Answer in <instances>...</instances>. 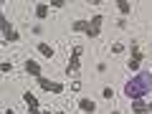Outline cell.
I'll return each instance as SVG.
<instances>
[{"label": "cell", "mask_w": 152, "mask_h": 114, "mask_svg": "<svg viewBox=\"0 0 152 114\" xmlns=\"http://www.w3.org/2000/svg\"><path fill=\"white\" fill-rule=\"evenodd\" d=\"M124 94L129 102H137V99L152 94V74L150 71H137V76H132L124 84Z\"/></svg>", "instance_id": "6da1fadb"}, {"label": "cell", "mask_w": 152, "mask_h": 114, "mask_svg": "<svg viewBox=\"0 0 152 114\" xmlns=\"http://www.w3.org/2000/svg\"><path fill=\"white\" fill-rule=\"evenodd\" d=\"M102 20H104L102 13H94L91 20H74L71 23V31L74 33H86L89 38H99L102 36Z\"/></svg>", "instance_id": "7a4b0ae2"}, {"label": "cell", "mask_w": 152, "mask_h": 114, "mask_svg": "<svg viewBox=\"0 0 152 114\" xmlns=\"http://www.w3.org/2000/svg\"><path fill=\"white\" fill-rule=\"evenodd\" d=\"M0 28H3V41H8V43H15V41H20V33H15V28L8 23L5 15H0Z\"/></svg>", "instance_id": "3957f363"}, {"label": "cell", "mask_w": 152, "mask_h": 114, "mask_svg": "<svg viewBox=\"0 0 152 114\" xmlns=\"http://www.w3.org/2000/svg\"><path fill=\"white\" fill-rule=\"evenodd\" d=\"M81 53H84L81 46H74V51H71V58H69V64H66V74H69V76L79 71V66H81Z\"/></svg>", "instance_id": "277c9868"}, {"label": "cell", "mask_w": 152, "mask_h": 114, "mask_svg": "<svg viewBox=\"0 0 152 114\" xmlns=\"http://www.w3.org/2000/svg\"><path fill=\"white\" fill-rule=\"evenodd\" d=\"M36 81H38V86L43 89V91H53V94H64V84H58V81H51V79H46V76H38Z\"/></svg>", "instance_id": "5b68a950"}, {"label": "cell", "mask_w": 152, "mask_h": 114, "mask_svg": "<svg viewBox=\"0 0 152 114\" xmlns=\"http://www.w3.org/2000/svg\"><path fill=\"white\" fill-rule=\"evenodd\" d=\"M147 112H152V102H150V104H145L142 99L132 102V114H147Z\"/></svg>", "instance_id": "8992f818"}, {"label": "cell", "mask_w": 152, "mask_h": 114, "mask_svg": "<svg viewBox=\"0 0 152 114\" xmlns=\"http://www.w3.org/2000/svg\"><path fill=\"white\" fill-rule=\"evenodd\" d=\"M79 109H81L84 114H94V112H96V104H94L91 99L84 96V99H79Z\"/></svg>", "instance_id": "52a82bcc"}, {"label": "cell", "mask_w": 152, "mask_h": 114, "mask_svg": "<svg viewBox=\"0 0 152 114\" xmlns=\"http://www.w3.org/2000/svg\"><path fill=\"white\" fill-rule=\"evenodd\" d=\"M23 69H26V71H28L31 76H36V79H38V76H43V74H41V66H38V64H36L33 58H28L26 64H23Z\"/></svg>", "instance_id": "ba28073f"}, {"label": "cell", "mask_w": 152, "mask_h": 114, "mask_svg": "<svg viewBox=\"0 0 152 114\" xmlns=\"http://www.w3.org/2000/svg\"><path fill=\"white\" fill-rule=\"evenodd\" d=\"M36 48L41 51V53H43L46 58H53V56H56V48H53V46H48V43H43V41H41V43H38Z\"/></svg>", "instance_id": "9c48e42d"}, {"label": "cell", "mask_w": 152, "mask_h": 114, "mask_svg": "<svg viewBox=\"0 0 152 114\" xmlns=\"http://www.w3.org/2000/svg\"><path fill=\"white\" fill-rule=\"evenodd\" d=\"M48 10H51V5L38 3V5H36V18H41V20H43V18H48Z\"/></svg>", "instance_id": "30bf717a"}, {"label": "cell", "mask_w": 152, "mask_h": 114, "mask_svg": "<svg viewBox=\"0 0 152 114\" xmlns=\"http://www.w3.org/2000/svg\"><path fill=\"white\" fill-rule=\"evenodd\" d=\"M117 8H119V13H122V18H127L132 13V5L127 3V0H117Z\"/></svg>", "instance_id": "8fae6325"}, {"label": "cell", "mask_w": 152, "mask_h": 114, "mask_svg": "<svg viewBox=\"0 0 152 114\" xmlns=\"http://www.w3.org/2000/svg\"><path fill=\"white\" fill-rule=\"evenodd\" d=\"M23 102L28 104V109H38V99L33 96L31 91H26V94H23Z\"/></svg>", "instance_id": "7c38bea8"}, {"label": "cell", "mask_w": 152, "mask_h": 114, "mask_svg": "<svg viewBox=\"0 0 152 114\" xmlns=\"http://www.w3.org/2000/svg\"><path fill=\"white\" fill-rule=\"evenodd\" d=\"M0 71H3V74H10V71H13V64H8V61H3V64H0Z\"/></svg>", "instance_id": "4fadbf2b"}, {"label": "cell", "mask_w": 152, "mask_h": 114, "mask_svg": "<svg viewBox=\"0 0 152 114\" xmlns=\"http://www.w3.org/2000/svg\"><path fill=\"white\" fill-rule=\"evenodd\" d=\"M102 96H104V99H112V96H114V89H112V86H104Z\"/></svg>", "instance_id": "5bb4252c"}, {"label": "cell", "mask_w": 152, "mask_h": 114, "mask_svg": "<svg viewBox=\"0 0 152 114\" xmlns=\"http://www.w3.org/2000/svg\"><path fill=\"white\" fill-rule=\"evenodd\" d=\"M124 51V43H112V53H122Z\"/></svg>", "instance_id": "9a60e30c"}, {"label": "cell", "mask_w": 152, "mask_h": 114, "mask_svg": "<svg viewBox=\"0 0 152 114\" xmlns=\"http://www.w3.org/2000/svg\"><path fill=\"white\" fill-rule=\"evenodd\" d=\"M127 69H129V71H140V64H137V61H127Z\"/></svg>", "instance_id": "2e32d148"}, {"label": "cell", "mask_w": 152, "mask_h": 114, "mask_svg": "<svg viewBox=\"0 0 152 114\" xmlns=\"http://www.w3.org/2000/svg\"><path fill=\"white\" fill-rule=\"evenodd\" d=\"M64 5H66L64 0H51V8H64Z\"/></svg>", "instance_id": "e0dca14e"}, {"label": "cell", "mask_w": 152, "mask_h": 114, "mask_svg": "<svg viewBox=\"0 0 152 114\" xmlns=\"http://www.w3.org/2000/svg\"><path fill=\"white\" fill-rule=\"evenodd\" d=\"M41 114H53V112H51V109H43V112H41Z\"/></svg>", "instance_id": "ac0fdd59"}, {"label": "cell", "mask_w": 152, "mask_h": 114, "mask_svg": "<svg viewBox=\"0 0 152 114\" xmlns=\"http://www.w3.org/2000/svg\"><path fill=\"white\" fill-rule=\"evenodd\" d=\"M3 114H15V112H13V109H8V112H3Z\"/></svg>", "instance_id": "d6986e66"}, {"label": "cell", "mask_w": 152, "mask_h": 114, "mask_svg": "<svg viewBox=\"0 0 152 114\" xmlns=\"http://www.w3.org/2000/svg\"><path fill=\"white\" fill-rule=\"evenodd\" d=\"M56 114H64V112H56Z\"/></svg>", "instance_id": "ffe728a7"}]
</instances>
